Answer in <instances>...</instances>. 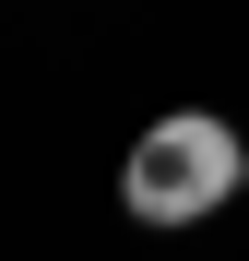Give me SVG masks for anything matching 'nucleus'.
I'll return each instance as SVG.
<instances>
[{
    "label": "nucleus",
    "instance_id": "f257e3e1",
    "mask_svg": "<svg viewBox=\"0 0 249 261\" xmlns=\"http://www.w3.org/2000/svg\"><path fill=\"white\" fill-rule=\"evenodd\" d=\"M237 190H249V143H237L214 107H166L143 143H131V166H119L131 226H202V214L237 202Z\"/></svg>",
    "mask_w": 249,
    "mask_h": 261
}]
</instances>
